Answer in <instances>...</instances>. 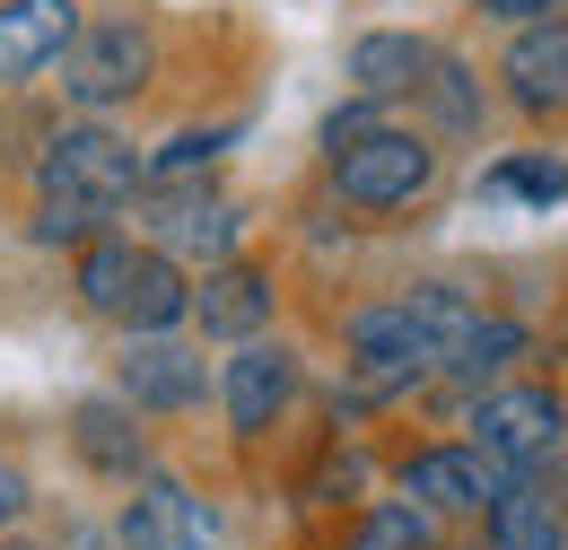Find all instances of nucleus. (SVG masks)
Returning <instances> with one entry per match:
<instances>
[{"label":"nucleus","instance_id":"25","mask_svg":"<svg viewBox=\"0 0 568 550\" xmlns=\"http://www.w3.org/2000/svg\"><path fill=\"white\" fill-rule=\"evenodd\" d=\"M481 18H498V27H525V18H551V9H568V0H473Z\"/></svg>","mask_w":568,"mask_h":550},{"label":"nucleus","instance_id":"9","mask_svg":"<svg viewBox=\"0 0 568 550\" xmlns=\"http://www.w3.org/2000/svg\"><path fill=\"white\" fill-rule=\"evenodd\" d=\"M498 481H507V472H498L473 437H437V446H412V455L394 464V489L420 498L437 524H446V516H481L498 498Z\"/></svg>","mask_w":568,"mask_h":550},{"label":"nucleus","instance_id":"14","mask_svg":"<svg viewBox=\"0 0 568 550\" xmlns=\"http://www.w3.org/2000/svg\"><path fill=\"white\" fill-rule=\"evenodd\" d=\"M71 455L97 472V481H141L149 472V428H141V411L123 403V394H79L71 403Z\"/></svg>","mask_w":568,"mask_h":550},{"label":"nucleus","instance_id":"6","mask_svg":"<svg viewBox=\"0 0 568 550\" xmlns=\"http://www.w3.org/2000/svg\"><path fill=\"white\" fill-rule=\"evenodd\" d=\"M464 428H473V446L490 455L498 472H542L551 455L568 446V403L551 385H490V394H473L464 403Z\"/></svg>","mask_w":568,"mask_h":550},{"label":"nucleus","instance_id":"12","mask_svg":"<svg viewBox=\"0 0 568 550\" xmlns=\"http://www.w3.org/2000/svg\"><path fill=\"white\" fill-rule=\"evenodd\" d=\"M498 79H507V105L516 114H568V9L551 18H525L516 35H507V53H498Z\"/></svg>","mask_w":568,"mask_h":550},{"label":"nucleus","instance_id":"18","mask_svg":"<svg viewBox=\"0 0 568 550\" xmlns=\"http://www.w3.org/2000/svg\"><path fill=\"white\" fill-rule=\"evenodd\" d=\"M412 96H420L428 132H446V140H481V114H490V96H481V70H473V62L437 53V62H428V79L412 88Z\"/></svg>","mask_w":568,"mask_h":550},{"label":"nucleus","instance_id":"20","mask_svg":"<svg viewBox=\"0 0 568 550\" xmlns=\"http://www.w3.org/2000/svg\"><path fill=\"white\" fill-rule=\"evenodd\" d=\"M481 202H516V210H560L568 202V157L551 149H516L481 166Z\"/></svg>","mask_w":568,"mask_h":550},{"label":"nucleus","instance_id":"21","mask_svg":"<svg viewBox=\"0 0 568 550\" xmlns=\"http://www.w3.org/2000/svg\"><path fill=\"white\" fill-rule=\"evenodd\" d=\"M342 550H446V533H437V516H428L420 498H358V524Z\"/></svg>","mask_w":568,"mask_h":550},{"label":"nucleus","instance_id":"4","mask_svg":"<svg viewBox=\"0 0 568 550\" xmlns=\"http://www.w3.org/2000/svg\"><path fill=\"white\" fill-rule=\"evenodd\" d=\"M62 105L71 114H114V105H132L149 96V79H158V27H149L141 9H114V18H79V35L62 44Z\"/></svg>","mask_w":568,"mask_h":550},{"label":"nucleus","instance_id":"5","mask_svg":"<svg viewBox=\"0 0 568 550\" xmlns=\"http://www.w3.org/2000/svg\"><path fill=\"white\" fill-rule=\"evenodd\" d=\"M132 218L149 227V245L158 254H175L184 272L202 263H227L236 245H245V202H227V193H211V175L202 184H141L132 193Z\"/></svg>","mask_w":568,"mask_h":550},{"label":"nucleus","instance_id":"19","mask_svg":"<svg viewBox=\"0 0 568 550\" xmlns=\"http://www.w3.org/2000/svg\"><path fill=\"white\" fill-rule=\"evenodd\" d=\"M236 140H245V114H227V123H193V132L141 149V184H202Z\"/></svg>","mask_w":568,"mask_h":550},{"label":"nucleus","instance_id":"3","mask_svg":"<svg viewBox=\"0 0 568 550\" xmlns=\"http://www.w3.org/2000/svg\"><path fill=\"white\" fill-rule=\"evenodd\" d=\"M437 140L403 132V123H376V132L324 149V184L342 210H367V218H394V210H420L437 193Z\"/></svg>","mask_w":568,"mask_h":550},{"label":"nucleus","instance_id":"17","mask_svg":"<svg viewBox=\"0 0 568 550\" xmlns=\"http://www.w3.org/2000/svg\"><path fill=\"white\" fill-rule=\"evenodd\" d=\"M481 533L490 550H568V507L551 498L542 472H507L498 498L481 507Z\"/></svg>","mask_w":568,"mask_h":550},{"label":"nucleus","instance_id":"22","mask_svg":"<svg viewBox=\"0 0 568 550\" xmlns=\"http://www.w3.org/2000/svg\"><path fill=\"white\" fill-rule=\"evenodd\" d=\"M358 489H367V455L324 446V455H315V472L297 481V498H306V507H358Z\"/></svg>","mask_w":568,"mask_h":550},{"label":"nucleus","instance_id":"11","mask_svg":"<svg viewBox=\"0 0 568 550\" xmlns=\"http://www.w3.org/2000/svg\"><path fill=\"white\" fill-rule=\"evenodd\" d=\"M114 542H123V550H219V516L175 481V472L149 464L141 481H132V498H123Z\"/></svg>","mask_w":568,"mask_h":550},{"label":"nucleus","instance_id":"24","mask_svg":"<svg viewBox=\"0 0 568 550\" xmlns=\"http://www.w3.org/2000/svg\"><path fill=\"white\" fill-rule=\"evenodd\" d=\"M27 507H36V481L0 455V533H18V524H27Z\"/></svg>","mask_w":568,"mask_h":550},{"label":"nucleus","instance_id":"10","mask_svg":"<svg viewBox=\"0 0 568 550\" xmlns=\"http://www.w3.org/2000/svg\"><path fill=\"white\" fill-rule=\"evenodd\" d=\"M272 315H281V279L263 272V263H245V254H227L211 272L193 279V315L184 324H202V342H263L272 333Z\"/></svg>","mask_w":568,"mask_h":550},{"label":"nucleus","instance_id":"26","mask_svg":"<svg viewBox=\"0 0 568 550\" xmlns=\"http://www.w3.org/2000/svg\"><path fill=\"white\" fill-rule=\"evenodd\" d=\"M53 550H123V542H114V533H97V524H71Z\"/></svg>","mask_w":568,"mask_h":550},{"label":"nucleus","instance_id":"16","mask_svg":"<svg viewBox=\"0 0 568 550\" xmlns=\"http://www.w3.org/2000/svg\"><path fill=\"white\" fill-rule=\"evenodd\" d=\"M525 358H534V324H516V315H473L464 342H455V358L437 367V376H446V403H473V394L507 385V367H525Z\"/></svg>","mask_w":568,"mask_h":550},{"label":"nucleus","instance_id":"2","mask_svg":"<svg viewBox=\"0 0 568 550\" xmlns=\"http://www.w3.org/2000/svg\"><path fill=\"white\" fill-rule=\"evenodd\" d=\"M71 288L114 333H184V315H193V272L175 254H158L149 236H114V227L79 245Z\"/></svg>","mask_w":568,"mask_h":550},{"label":"nucleus","instance_id":"8","mask_svg":"<svg viewBox=\"0 0 568 550\" xmlns=\"http://www.w3.org/2000/svg\"><path fill=\"white\" fill-rule=\"evenodd\" d=\"M114 394H123L141 419H184V411H202L211 367H202V349L184 342V333H123Z\"/></svg>","mask_w":568,"mask_h":550},{"label":"nucleus","instance_id":"7","mask_svg":"<svg viewBox=\"0 0 568 550\" xmlns=\"http://www.w3.org/2000/svg\"><path fill=\"white\" fill-rule=\"evenodd\" d=\"M297 385H306V367H297V349H288V342H272V333H263V342H236V349H227V367H219L227 437H236V446H263V437L288 419Z\"/></svg>","mask_w":568,"mask_h":550},{"label":"nucleus","instance_id":"13","mask_svg":"<svg viewBox=\"0 0 568 550\" xmlns=\"http://www.w3.org/2000/svg\"><path fill=\"white\" fill-rule=\"evenodd\" d=\"M79 35V0H0V96L36 88Z\"/></svg>","mask_w":568,"mask_h":550},{"label":"nucleus","instance_id":"27","mask_svg":"<svg viewBox=\"0 0 568 550\" xmlns=\"http://www.w3.org/2000/svg\"><path fill=\"white\" fill-rule=\"evenodd\" d=\"M0 550H53V542H27V533H0Z\"/></svg>","mask_w":568,"mask_h":550},{"label":"nucleus","instance_id":"1","mask_svg":"<svg viewBox=\"0 0 568 550\" xmlns=\"http://www.w3.org/2000/svg\"><path fill=\"white\" fill-rule=\"evenodd\" d=\"M27 175H36V218H27V236L36 245H88V236H105L132 193H141V149L114 132L105 114H79V123H53L44 149L27 157Z\"/></svg>","mask_w":568,"mask_h":550},{"label":"nucleus","instance_id":"15","mask_svg":"<svg viewBox=\"0 0 568 550\" xmlns=\"http://www.w3.org/2000/svg\"><path fill=\"white\" fill-rule=\"evenodd\" d=\"M437 62V44L412 35V27H367L351 35V53H342V79H351V96H376V105H394V96H412Z\"/></svg>","mask_w":568,"mask_h":550},{"label":"nucleus","instance_id":"23","mask_svg":"<svg viewBox=\"0 0 568 550\" xmlns=\"http://www.w3.org/2000/svg\"><path fill=\"white\" fill-rule=\"evenodd\" d=\"M376 123H385V105H376V96H351V105H333V114H324V149H342V140H358V132H376Z\"/></svg>","mask_w":568,"mask_h":550}]
</instances>
